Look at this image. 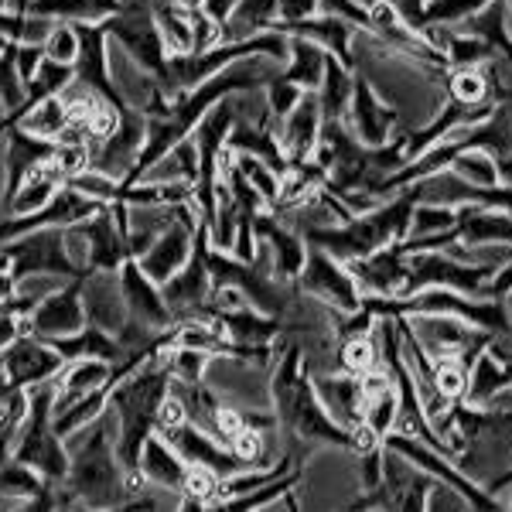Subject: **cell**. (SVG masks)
I'll list each match as a JSON object with an SVG mask.
<instances>
[{
  "mask_svg": "<svg viewBox=\"0 0 512 512\" xmlns=\"http://www.w3.org/2000/svg\"><path fill=\"white\" fill-rule=\"evenodd\" d=\"M69 451V475H65V492L76 495L86 509L110 512L127 506V489H123V465L117 458V420L106 410L96 424L65 437Z\"/></svg>",
  "mask_w": 512,
  "mask_h": 512,
  "instance_id": "6da1fadb",
  "label": "cell"
},
{
  "mask_svg": "<svg viewBox=\"0 0 512 512\" xmlns=\"http://www.w3.org/2000/svg\"><path fill=\"white\" fill-rule=\"evenodd\" d=\"M417 205L414 188H403L393 198H386L379 209L366 212V216H352L342 226H328V229H311L304 233V243L318 246L328 256H335L338 263H355V260H366L379 250L393 243H403L410 233V212Z\"/></svg>",
  "mask_w": 512,
  "mask_h": 512,
  "instance_id": "7a4b0ae2",
  "label": "cell"
},
{
  "mask_svg": "<svg viewBox=\"0 0 512 512\" xmlns=\"http://www.w3.org/2000/svg\"><path fill=\"white\" fill-rule=\"evenodd\" d=\"M52 403V383L28 390V417H24L18 437H14L11 458L35 468L48 485H62L65 475H69V451H65V441L52 427Z\"/></svg>",
  "mask_w": 512,
  "mask_h": 512,
  "instance_id": "3957f363",
  "label": "cell"
},
{
  "mask_svg": "<svg viewBox=\"0 0 512 512\" xmlns=\"http://www.w3.org/2000/svg\"><path fill=\"white\" fill-rule=\"evenodd\" d=\"M383 448H390V451L400 454V458H407L414 468H420L424 475H431L437 485H448L451 492H458L472 512H502V506L482 489V485L472 482V478L461 472L451 458H444L441 451L427 448L424 441H414V437H403V434L393 431L390 437H383Z\"/></svg>",
  "mask_w": 512,
  "mask_h": 512,
  "instance_id": "277c9868",
  "label": "cell"
},
{
  "mask_svg": "<svg viewBox=\"0 0 512 512\" xmlns=\"http://www.w3.org/2000/svg\"><path fill=\"white\" fill-rule=\"evenodd\" d=\"M103 31L113 45L123 48V52L140 65V69L154 72V76L164 82V76H168V52H164L161 31H158V24H154V14L147 0H140L134 7H123L120 14L103 21Z\"/></svg>",
  "mask_w": 512,
  "mask_h": 512,
  "instance_id": "5b68a950",
  "label": "cell"
},
{
  "mask_svg": "<svg viewBox=\"0 0 512 512\" xmlns=\"http://www.w3.org/2000/svg\"><path fill=\"white\" fill-rule=\"evenodd\" d=\"M407 325H410V332H414L417 345L431 355L434 362L458 359L465 369L472 366L492 342L489 332L465 325V321H458L451 315H414V318H407Z\"/></svg>",
  "mask_w": 512,
  "mask_h": 512,
  "instance_id": "8992f818",
  "label": "cell"
},
{
  "mask_svg": "<svg viewBox=\"0 0 512 512\" xmlns=\"http://www.w3.org/2000/svg\"><path fill=\"white\" fill-rule=\"evenodd\" d=\"M294 291L315 297V301L328 304V308L342 311V315H352L362 304V291L355 284V277L349 274L345 263H338L335 256H328L318 246H308V256H304V270L294 280Z\"/></svg>",
  "mask_w": 512,
  "mask_h": 512,
  "instance_id": "52a82bcc",
  "label": "cell"
},
{
  "mask_svg": "<svg viewBox=\"0 0 512 512\" xmlns=\"http://www.w3.org/2000/svg\"><path fill=\"white\" fill-rule=\"evenodd\" d=\"M198 226H202V216H198L195 202H181L175 209V219L164 233L154 239V246L147 250L144 256L137 260V267L144 270L154 284H168L171 277L192 260V250H195V236H198Z\"/></svg>",
  "mask_w": 512,
  "mask_h": 512,
  "instance_id": "ba28073f",
  "label": "cell"
},
{
  "mask_svg": "<svg viewBox=\"0 0 512 512\" xmlns=\"http://www.w3.org/2000/svg\"><path fill=\"white\" fill-rule=\"evenodd\" d=\"M0 253L11 263V277H31V274H52L76 280L79 270L72 267V260L65 256L62 229H41V233H24L11 243H0Z\"/></svg>",
  "mask_w": 512,
  "mask_h": 512,
  "instance_id": "9c48e42d",
  "label": "cell"
},
{
  "mask_svg": "<svg viewBox=\"0 0 512 512\" xmlns=\"http://www.w3.org/2000/svg\"><path fill=\"white\" fill-rule=\"evenodd\" d=\"M205 253H209V233H205V226H198L192 260H188L168 284H161V294H164V301H168V311H171V321H175V325L198 318L205 311V304H209L212 277H209Z\"/></svg>",
  "mask_w": 512,
  "mask_h": 512,
  "instance_id": "30bf717a",
  "label": "cell"
},
{
  "mask_svg": "<svg viewBox=\"0 0 512 512\" xmlns=\"http://www.w3.org/2000/svg\"><path fill=\"white\" fill-rule=\"evenodd\" d=\"M62 366L65 359L52 345L24 332L0 352V373L7 376L11 386H18V390H35V386L52 383L62 373Z\"/></svg>",
  "mask_w": 512,
  "mask_h": 512,
  "instance_id": "8fae6325",
  "label": "cell"
},
{
  "mask_svg": "<svg viewBox=\"0 0 512 512\" xmlns=\"http://www.w3.org/2000/svg\"><path fill=\"white\" fill-rule=\"evenodd\" d=\"M86 328V311H82V277L69 280L59 287L52 297L38 304L28 318L21 321L24 335H35L41 342H52V338H69Z\"/></svg>",
  "mask_w": 512,
  "mask_h": 512,
  "instance_id": "7c38bea8",
  "label": "cell"
},
{
  "mask_svg": "<svg viewBox=\"0 0 512 512\" xmlns=\"http://www.w3.org/2000/svg\"><path fill=\"white\" fill-rule=\"evenodd\" d=\"M345 127L349 134L359 140L362 147H386L390 140L400 134V117H396L393 106H386L376 96V89L355 72V89H352V103L345 113Z\"/></svg>",
  "mask_w": 512,
  "mask_h": 512,
  "instance_id": "4fadbf2b",
  "label": "cell"
},
{
  "mask_svg": "<svg viewBox=\"0 0 512 512\" xmlns=\"http://www.w3.org/2000/svg\"><path fill=\"white\" fill-rule=\"evenodd\" d=\"M144 140H147V117L123 106L120 127L106 140L93 144V171H99V175H106L113 181H123L137 168V158H140V151H144Z\"/></svg>",
  "mask_w": 512,
  "mask_h": 512,
  "instance_id": "5bb4252c",
  "label": "cell"
},
{
  "mask_svg": "<svg viewBox=\"0 0 512 512\" xmlns=\"http://www.w3.org/2000/svg\"><path fill=\"white\" fill-rule=\"evenodd\" d=\"M103 209L93 198L79 195L76 188L65 185L45 209L31 212V216H21V219H4L0 222V243H11L24 233H41V229H69V226H79V222L93 219L96 212Z\"/></svg>",
  "mask_w": 512,
  "mask_h": 512,
  "instance_id": "9a60e30c",
  "label": "cell"
},
{
  "mask_svg": "<svg viewBox=\"0 0 512 512\" xmlns=\"http://www.w3.org/2000/svg\"><path fill=\"white\" fill-rule=\"evenodd\" d=\"M117 277H120L123 304H127V315L130 318L140 321L144 328H151V332H168V328H175V321H171V311H168V301H164L161 287L137 267V260L123 263V267L117 270Z\"/></svg>",
  "mask_w": 512,
  "mask_h": 512,
  "instance_id": "2e32d148",
  "label": "cell"
},
{
  "mask_svg": "<svg viewBox=\"0 0 512 512\" xmlns=\"http://www.w3.org/2000/svg\"><path fill=\"white\" fill-rule=\"evenodd\" d=\"M82 311H86V325L117 338L123 332V325L130 321L127 304H123V291H120V277L89 270V274L82 277Z\"/></svg>",
  "mask_w": 512,
  "mask_h": 512,
  "instance_id": "e0dca14e",
  "label": "cell"
},
{
  "mask_svg": "<svg viewBox=\"0 0 512 512\" xmlns=\"http://www.w3.org/2000/svg\"><path fill=\"white\" fill-rule=\"evenodd\" d=\"M407 263H410V253L403 250V243H393V246H386V250L366 256V260L349 263V274L355 277V284H359L362 294L403 297Z\"/></svg>",
  "mask_w": 512,
  "mask_h": 512,
  "instance_id": "ac0fdd59",
  "label": "cell"
},
{
  "mask_svg": "<svg viewBox=\"0 0 512 512\" xmlns=\"http://www.w3.org/2000/svg\"><path fill=\"white\" fill-rule=\"evenodd\" d=\"M311 386H315V396L335 424H342L345 431L362 427V403H366V393H362L359 376H349V373H342V369H328V373H311Z\"/></svg>",
  "mask_w": 512,
  "mask_h": 512,
  "instance_id": "d6986e66",
  "label": "cell"
},
{
  "mask_svg": "<svg viewBox=\"0 0 512 512\" xmlns=\"http://www.w3.org/2000/svg\"><path fill=\"white\" fill-rule=\"evenodd\" d=\"M277 144L284 151L287 164H304L315 158V147L321 140V110H318V96L304 93L301 103L287 113L284 120L274 127Z\"/></svg>",
  "mask_w": 512,
  "mask_h": 512,
  "instance_id": "ffe728a7",
  "label": "cell"
},
{
  "mask_svg": "<svg viewBox=\"0 0 512 512\" xmlns=\"http://www.w3.org/2000/svg\"><path fill=\"white\" fill-rule=\"evenodd\" d=\"M253 229H256V239H263V243L270 246V253H274L277 280L280 284H294L297 274L304 270V256H308V243H304V236L294 233L287 222H280L270 209L256 212Z\"/></svg>",
  "mask_w": 512,
  "mask_h": 512,
  "instance_id": "44dd1931",
  "label": "cell"
},
{
  "mask_svg": "<svg viewBox=\"0 0 512 512\" xmlns=\"http://www.w3.org/2000/svg\"><path fill=\"white\" fill-rule=\"evenodd\" d=\"M164 441L171 444L185 465H198V468H209V472H216L219 478H229V475H239L243 472V465L233 458V451L226 448V444H219L216 437L202 434L198 427L185 424L178 427V431H171Z\"/></svg>",
  "mask_w": 512,
  "mask_h": 512,
  "instance_id": "7402d4cb",
  "label": "cell"
},
{
  "mask_svg": "<svg viewBox=\"0 0 512 512\" xmlns=\"http://www.w3.org/2000/svg\"><path fill=\"white\" fill-rule=\"evenodd\" d=\"M79 233L86 236L89 243V270H99V274H117L123 263L130 260L127 253V239L113 222L110 209H99L93 219L79 222Z\"/></svg>",
  "mask_w": 512,
  "mask_h": 512,
  "instance_id": "603a6c76",
  "label": "cell"
},
{
  "mask_svg": "<svg viewBox=\"0 0 512 512\" xmlns=\"http://www.w3.org/2000/svg\"><path fill=\"white\" fill-rule=\"evenodd\" d=\"M113 369L110 362L103 359H76V362H65L62 373L52 379V393H55V407L59 403H72L79 396H89V393H110L117 386L113 379Z\"/></svg>",
  "mask_w": 512,
  "mask_h": 512,
  "instance_id": "cb8c5ba5",
  "label": "cell"
},
{
  "mask_svg": "<svg viewBox=\"0 0 512 512\" xmlns=\"http://www.w3.org/2000/svg\"><path fill=\"white\" fill-rule=\"evenodd\" d=\"M454 243L465 246H512V216L502 209H475L461 205Z\"/></svg>",
  "mask_w": 512,
  "mask_h": 512,
  "instance_id": "d4e9b609",
  "label": "cell"
},
{
  "mask_svg": "<svg viewBox=\"0 0 512 512\" xmlns=\"http://www.w3.org/2000/svg\"><path fill=\"white\" fill-rule=\"evenodd\" d=\"M62 188H65V175L59 171V164L48 158L21 181L18 192L11 198H4V219H21V216H31V212L45 209Z\"/></svg>",
  "mask_w": 512,
  "mask_h": 512,
  "instance_id": "484cf974",
  "label": "cell"
},
{
  "mask_svg": "<svg viewBox=\"0 0 512 512\" xmlns=\"http://www.w3.org/2000/svg\"><path fill=\"white\" fill-rule=\"evenodd\" d=\"M506 390H512V369L495 352L485 349L472 366H468V383H465L461 403L472 410H489L495 396H502Z\"/></svg>",
  "mask_w": 512,
  "mask_h": 512,
  "instance_id": "4316f807",
  "label": "cell"
},
{
  "mask_svg": "<svg viewBox=\"0 0 512 512\" xmlns=\"http://www.w3.org/2000/svg\"><path fill=\"white\" fill-rule=\"evenodd\" d=\"M137 472L147 478V485H154V489H164V492H175L181 499V492H185V475H188V465L181 461V454L171 448L164 437L151 434L144 444V451H140V465Z\"/></svg>",
  "mask_w": 512,
  "mask_h": 512,
  "instance_id": "83f0119b",
  "label": "cell"
},
{
  "mask_svg": "<svg viewBox=\"0 0 512 512\" xmlns=\"http://www.w3.org/2000/svg\"><path fill=\"white\" fill-rule=\"evenodd\" d=\"M280 35H297V38H308L315 45L325 48L328 55H335L345 69H352V45H355V31L349 21L332 18V14H315V18L291 24V28H274Z\"/></svg>",
  "mask_w": 512,
  "mask_h": 512,
  "instance_id": "f1b7e54d",
  "label": "cell"
},
{
  "mask_svg": "<svg viewBox=\"0 0 512 512\" xmlns=\"http://www.w3.org/2000/svg\"><path fill=\"white\" fill-rule=\"evenodd\" d=\"M280 24L277 0H236L233 14L219 24L222 45H236V41H250L263 31H274Z\"/></svg>",
  "mask_w": 512,
  "mask_h": 512,
  "instance_id": "f546056e",
  "label": "cell"
},
{
  "mask_svg": "<svg viewBox=\"0 0 512 512\" xmlns=\"http://www.w3.org/2000/svg\"><path fill=\"white\" fill-rule=\"evenodd\" d=\"M328 52L308 38L287 35V62L280 65V76L291 79L294 86H301L304 93H318L321 79H325Z\"/></svg>",
  "mask_w": 512,
  "mask_h": 512,
  "instance_id": "4dcf8cb0",
  "label": "cell"
},
{
  "mask_svg": "<svg viewBox=\"0 0 512 512\" xmlns=\"http://www.w3.org/2000/svg\"><path fill=\"white\" fill-rule=\"evenodd\" d=\"M216 315V311H212ZM222 335L233 345H274L280 342V318L260 315L256 308H239V311H222L216 315Z\"/></svg>",
  "mask_w": 512,
  "mask_h": 512,
  "instance_id": "1f68e13d",
  "label": "cell"
},
{
  "mask_svg": "<svg viewBox=\"0 0 512 512\" xmlns=\"http://www.w3.org/2000/svg\"><path fill=\"white\" fill-rule=\"evenodd\" d=\"M226 147L233 154H250V158H260L263 164H270L277 175H284V171H287V158H284V151H280L277 134H274V127H270V123L236 120L233 130H229Z\"/></svg>",
  "mask_w": 512,
  "mask_h": 512,
  "instance_id": "d6a6232c",
  "label": "cell"
},
{
  "mask_svg": "<svg viewBox=\"0 0 512 512\" xmlns=\"http://www.w3.org/2000/svg\"><path fill=\"white\" fill-rule=\"evenodd\" d=\"M48 345H52V349L59 352L65 362H76V359H103V362H110V366H120V362L127 359V352L120 349L117 338L106 335V332H99V328H93V325H86L82 332L69 335V338H52Z\"/></svg>",
  "mask_w": 512,
  "mask_h": 512,
  "instance_id": "836d02e7",
  "label": "cell"
},
{
  "mask_svg": "<svg viewBox=\"0 0 512 512\" xmlns=\"http://www.w3.org/2000/svg\"><path fill=\"white\" fill-rule=\"evenodd\" d=\"M120 11L123 7L117 0H35L28 7V14L65 24H103Z\"/></svg>",
  "mask_w": 512,
  "mask_h": 512,
  "instance_id": "e575fe53",
  "label": "cell"
},
{
  "mask_svg": "<svg viewBox=\"0 0 512 512\" xmlns=\"http://www.w3.org/2000/svg\"><path fill=\"white\" fill-rule=\"evenodd\" d=\"M151 4V14H154V24L161 31V41H164V52L168 59H181V55H192L195 41H192V14L188 7H178L171 0H147Z\"/></svg>",
  "mask_w": 512,
  "mask_h": 512,
  "instance_id": "d590c367",
  "label": "cell"
},
{
  "mask_svg": "<svg viewBox=\"0 0 512 512\" xmlns=\"http://www.w3.org/2000/svg\"><path fill=\"white\" fill-rule=\"evenodd\" d=\"M352 89H355V72L345 69L335 55H328L325 65V79L318 86V110H321V123H342L345 113H349L352 103Z\"/></svg>",
  "mask_w": 512,
  "mask_h": 512,
  "instance_id": "8d00e7d4",
  "label": "cell"
},
{
  "mask_svg": "<svg viewBox=\"0 0 512 512\" xmlns=\"http://www.w3.org/2000/svg\"><path fill=\"white\" fill-rule=\"evenodd\" d=\"M4 127H21L24 134L38 137V140H59L62 130L69 127V110H65L62 96H48V99H38V103L24 106L14 120H7Z\"/></svg>",
  "mask_w": 512,
  "mask_h": 512,
  "instance_id": "74e56055",
  "label": "cell"
},
{
  "mask_svg": "<svg viewBox=\"0 0 512 512\" xmlns=\"http://www.w3.org/2000/svg\"><path fill=\"white\" fill-rule=\"evenodd\" d=\"M366 403H362V427L373 431L379 441L396 431V420H400V390H396V379L390 386H379V390H362Z\"/></svg>",
  "mask_w": 512,
  "mask_h": 512,
  "instance_id": "f35d334b",
  "label": "cell"
},
{
  "mask_svg": "<svg viewBox=\"0 0 512 512\" xmlns=\"http://www.w3.org/2000/svg\"><path fill=\"white\" fill-rule=\"evenodd\" d=\"M48 489V482L41 478L35 468L21 465V461L7 458L0 465V499L7 502H24V499H35Z\"/></svg>",
  "mask_w": 512,
  "mask_h": 512,
  "instance_id": "ab89813d",
  "label": "cell"
},
{
  "mask_svg": "<svg viewBox=\"0 0 512 512\" xmlns=\"http://www.w3.org/2000/svg\"><path fill=\"white\" fill-rule=\"evenodd\" d=\"M454 226H458V209H454V205L417 202L414 212H410V233H407V239L441 236V233H451Z\"/></svg>",
  "mask_w": 512,
  "mask_h": 512,
  "instance_id": "60d3db41",
  "label": "cell"
},
{
  "mask_svg": "<svg viewBox=\"0 0 512 512\" xmlns=\"http://www.w3.org/2000/svg\"><path fill=\"white\" fill-rule=\"evenodd\" d=\"M383 366V359H379V349L373 342V335H359V338H345L342 345H338V369L349 376H366L373 373V369Z\"/></svg>",
  "mask_w": 512,
  "mask_h": 512,
  "instance_id": "b9f144b4",
  "label": "cell"
},
{
  "mask_svg": "<svg viewBox=\"0 0 512 512\" xmlns=\"http://www.w3.org/2000/svg\"><path fill=\"white\" fill-rule=\"evenodd\" d=\"M451 171L472 188L499 185V164H495L492 154H485V151H461L458 158L451 161Z\"/></svg>",
  "mask_w": 512,
  "mask_h": 512,
  "instance_id": "7bdbcfd3",
  "label": "cell"
},
{
  "mask_svg": "<svg viewBox=\"0 0 512 512\" xmlns=\"http://www.w3.org/2000/svg\"><path fill=\"white\" fill-rule=\"evenodd\" d=\"M72 79H76V72H72L69 65H55V62L45 59V62L38 65L35 79L28 82V96H24V106L38 103V99H48V96H62L65 89L72 86Z\"/></svg>",
  "mask_w": 512,
  "mask_h": 512,
  "instance_id": "ee69618b",
  "label": "cell"
},
{
  "mask_svg": "<svg viewBox=\"0 0 512 512\" xmlns=\"http://www.w3.org/2000/svg\"><path fill=\"white\" fill-rule=\"evenodd\" d=\"M164 362H168L175 383H205V369H209L212 355L198 352V349H185V345H168Z\"/></svg>",
  "mask_w": 512,
  "mask_h": 512,
  "instance_id": "f6af8a7d",
  "label": "cell"
},
{
  "mask_svg": "<svg viewBox=\"0 0 512 512\" xmlns=\"http://www.w3.org/2000/svg\"><path fill=\"white\" fill-rule=\"evenodd\" d=\"M233 158H236V168L243 171L246 185H250L270 209V205L280 198V175L270 168V164H263L260 158H250V154H233Z\"/></svg>",
  "mask_w": 512,
  "mask_h": 512,
  "instance_id": "bcb514c9",
  "label": "cell"
},
{
  "mask_svg": "<svg viewBox=\"0 0 512 512\" xmlns=\"http://www.w3.org/2000/svg\"><path fill=\"white\" fill-rule=\"evenodd\" d=\"M489 4L492 0H427L424 28H431V24H465Z\"/></svg>",
  "mask_w": 512,
  "mask_h": 512,
  "instance_id": "7dc6e473",
  "label": "cell"
},
{
  "mask_svg": "<svg viewBox=\"0 0 512 512\" xmlns=\"http://www.w3.org/2000/svg\"><path fill=\"white\" fill-rule=\"evenodd\" d=\"M24 96H28V89H24V82L18 76V62H14V45H11L7 52H0V103L7 110V120L18 117L24 110Z\"/></svg>",
  "mask_w": 512,
  "mask_h": 512,
  "instance_id": "c3c4849f",
  "label": "cell"
},
{
  "mask_svg": "<svg viewBox=\"0 0 512 512\" xmlns=\"http://www.w3.org/2000/svg\"><path fill=\"white\" fill-rule=\"evenodd\" d=\"M45 59L55 62V65H76L79 59V35H76V24H65V21H55L52 35L45 38Z\"/></svg>",
  "mask_w": 512,
  "mask_h": 512,
  "instance_id": "681fc988",
  "label": "cell"
},
{
  "mask_svg": "<svg viewBox=\"0 0 512 512\" xmlns=\"http://www.w3.org/2000/svg\"><path fill=\"white\" fill-rule=\"evenodd\" d=\"M263 96H267V110H270V120H274V127H277V123L284 120L287 113H291L294 106H297V103H301V99H304V89H301V86H294L291 79H284V76H280V72H277V79L270 82L267 89H263Z\"/></svg>",
  "mask_w": 512,
  "mask_h": 512,
  "instance_id": "f907efd6",
  "label": "cell"
},
{
  "mask_svg": "<svg viewBox=\"0 0 512 512\" xmlns=\"http://www.w3.org/2000/svg\"><path fill=\"white\" fill-rule=\"evenodd\" d=\"M383 458H386L383 444L373 451H366V454H355V472H359V485L366 495L383 485Z\"/></svg>",
  "mask_w": 512,
  "mask_h": 512,
  "instance_id": "816d5d0a",
  "label": "cell"
},
{
  "mask_svg": "<svg viewBox=\"0 0 512 512\" xmlns=\"http://www.w3.org/2000/svg\"><path fill=\"white\" fill-rule=\"evenodd\" d=\"M280 11V24L277 28H291V24H301L318 14V0H277Z\"/></svg>",
  "mask_w": 512,
  "mask_h": 512,
  "instance_id": "f5cc1de1",
  "label": "cell"
},
{
  "mask_svg": "<svg viewBox=\"0 0 512 512\" xmlns=\"http://www.w3.org/2000/svg\"><path fill=\"white\" fill-rule=\"evenodd\" d=\"M14 62H18V76L28 89V82L35 79L38 65L45 62V48L41 45H14Z\"/></svg>",
  "mask_w": 512,
  "mask_h": 512,
  "instance_id": "db71d44e",
  "label": "cell"
},
{
  "mask_svg": "<svg viewBox=\"0 0 512 512\" xmlns=\"http://www.w3.org/2000/svg\"><path fill=\"white\" fill-rule=\"evenodd\" d=\"M427 512H468V506H465V499H461L458 492H451L448 485L434 482L431 495H427Z\"/></svg>",
  "mask_w": 512,
  "mask_h": 512,
  "instance_id": "11a10c76",
  "label": "cell"
},
{
  "mask_svg": "<svg viewBox=\"0 0 512 512\" xmlns=\"http://www.w3.org/2000/svg\"><path fill=\"white\" fill-rule=\"evenodd\" d=\"M383 4H390L396 11V18L407 24L410 31H424V7L427 0H383Z\"/></svg>",
  "mask_w": 512,
  "mask_h": 512,
  "instance_id": "9f6ffc18",
  "label": "cell"
},
{
  "mask_svg": "<svg viewBox=\"0 0 512 512\" xmlns=\"http://www.w3.org/2000/svg\"><path fill=\"white\" fill-rule=\"evenodd\" d=\"M55 506H59V485H48V489L41 492V495L18 502V506H14L11 512H55Z\"/></svg>",
  "mask_w": 512,
  "mask_h": 512,
  "instance_id": "6f0895ef",
  "label": "cell"
},
{
  "mask_svg": "<svg viewBox=\"0 0 512 512\" xmlns=\"http://www.w3.org/2000/svg\"><path fill=\"white\" fill-rule=\"evenodd\" d=\"M233 7H236V0H202V14L205 18H212L216 24H222L233 14Z\"/></svg>",
  "mask_w": 512,
  "mask_h": 512,
  "instance_id": "680465c9",
  "label": "cell"
},
{
  "mask_svg": "<svg viewBox=\"0 0 512 512\" xmlns=\"http://www.w3.org/2000/svg\"><path fill=\"white\" fill-rule=\"evenodd\" d=\"M14 45V41H7L4 35H0V52H7V48H11Z\"/></svg>",
  "mask_w": 512,
  "mask_h": 512,
  "instance_id": "91938a15",
  "label": "cell"
},
{
  "mask_svg": "<svg viewBox=\"0 0 512 512\" xmlns=\"http://www.w3.org/2000/svg\"><path fill=\"white\" fill-rule=\"evenodd\" d=\"M506 4H509V35H512V0H506Z\"/></svg>",
  "mask_w": 512,
  "mask_h": 512,
  "instance_id": "94428289",
  "label": "cell"
},
{
  "mask_svg": "<svg viewBox=\"0 0 512 512\" xmlns=\"http://www.w3.org/2000/svg\"><path fill=\"white\" fill-rule=\"evenodd\" d=\"M359 4H362V7H373V4H376V0H359Z\"/></svg>",
  "mask_w": 512,
  "mask_h": 512,
  "instance_id": "6125c7cd",
  "label": "cell"
},
{
  "mask_svg": "<svg viewBox=\"0 0 512 512\" xmlns=\"http://www.w3.org/2000/svg\"><path fill=\"white\" fill-rule=\"evenodd\" d=\"M362 512H386V509H379V506H373V509H362Z\"/></svg>",
  "mask_w": 512,
  "mask_h": 512,
  "instance_id": "be15d7a7",
  "label": "cell"
}]
</instances>
